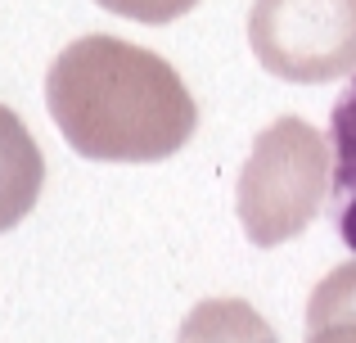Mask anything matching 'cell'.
Here are the masks:
<instances>
[{
	"mask_svg": "<svg viewBox=\"0 0 356 343\" xmlns=\"http://www.w3.org/2000/svg\"><path fill=\"white\" fill-rule=\"evenodd\" d=\"M330 150H334V172H330L334 226H339L343 244L356 253V72L330 113Z\"/></svg>",
	"mask_w": 356,
	"mask_h": 343,
	"instance_id": "cell-5",
	"label": "cell"
},
{
	"mask_svg": "<svg viewBox=\"0 0 356 343\" xmlns=\"http://www.w3.org/2000/svg\"><path fill=\"white\" fill-rule=\"evenodd\" d=\"M176 343H280L266 317L243 298H203L176 330Z\"/></svg>",
	"mask_w": 356,
	"mask_h": 343,
	"instance_id": "cell-6",
	"label": "cell"
},
{
	"mask_svg": "<svg viewBox=\"0 0 356 343\" xmlns=\"http://www.w3.org/2000/svg\"><path fill=\"white\" fill-rule=\"evenodd\" d=\"M330 141L302 118H275L252 141V154L235 185V208L248 244L275 248L302 235L330 199Z\"/></svg>",
	"mask_w": 356,
	"mask_h": 343,
	"instance_id": "cell-2",
	"label": "cell"
},
{
	"mask_svg": "<svg viewBox=\"0 0 356 343\" xmlns=\"http://www.w3.org/2000/svg\"><path fill=\"white\" fill-rule=\"evenodd\" d=\"M99 9L118 18H131V23H149V27H167L176 18H185L199 0H95Z\"/></svg>",
	"mask_w": 356,
	"mask_h": 343,
	"instance_id": "cell-8",
	"label": "cell"
},
{
	"mask_svg": "<svg viewBox=\"0 0 356 343\" xmlns=\"http://www.w3.org/2000/svg\"><path fill=\"white\" fill-rule=\"evenodd\" d=\"M248 45L280 81H339L356 72V0H252Z\"/></svg>",
	"mask_w": 356,
	"mask_h": 343,
	"instance_id": "cell-3",
	"label": "cell"
},
{
	"mask_svg": "<svg viewBox=\"0 0 356 343\" xmlns=\"http://www.w3.org/2000/svg\"><path fill=\"white\" fill-rule=\"evenodd\" d=\"M45 104L63 141L95 163H158L199 127L181 72L122 36H77L45 72Z\"/></svg>",
	"mask_w": 356,
	"mask_h": 343,
	"instance_id": "cell-1",
	"label": "cell"
},
{
	"mask_svg": "<svg viewBox=\"0 0 356 343\" xmlns=\"http://www.w3.org/2000/svg\"><path fill=\"white\" fill-rule=\"evenodd\" d=\"M45 185V159L32 131L14 109L0 104V235L14 230L27 212L36 208Z\"/></svg>",
	"mask_w": 356,
	"mask_h": 343,
	"instance_id": "cell-4",
	"label": "cell"
},
{
	"mask_svg": "<svg viewBox=\"0 0 356 343\" xmlns=\"http://www.w3.org/2000/svg\"><path fill=\"white\" fill-rule=\"evenodd\" d=\"M334 317H356V262L334 266V271L312 289L307 326H316V321H334Z\"/></svg>",
	"mask_w": 356,
	"mask_h": 343,
	"instance_id": "cell-7",
	"label": "cell"
},
{
	"mask_svg": "<svg viewBox=\"0 0 356 343\" xmlns=\"http://www.w3.org/2000/svg\"><path fill=\"white\" fill-rule=\"evenodd\" d=\"M307 343H356V317H334L307 326Z\"/></svg>",
	"mask_w": 356,
	"mask_h": 343,
	"instance_id": "cell-9",
	"label": "cell"
}]
</instances>
